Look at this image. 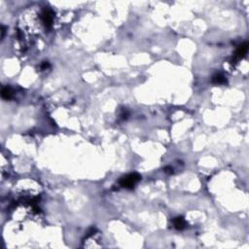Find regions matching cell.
<instances>
[{"label": "cell", "instance_id": "cell-1", "mask_svg": "<svg viewBox=\"0 0 249 249\" xmlns=\"http://www.w3.org/2000/svg\"><path fill=\"white\" fill-rule=\"evenodd\" d=\"M141 179V176L138 173H132L129 174L124 177L121 178L120 180V185L122 187L128 188V189H132L134 187V185L137 182H139Z\"/></svg>", "mask_w": 249, "mask_h": 249}, {"label": "cell", "instance_id": "cell-2", "mask_svg": "<svg viewBox=\"0 0 249 249\" xmlns=\"http://www.w3.org/2000/svg\"><path fill=\"white\" fill-rule=\"evenodd\" d=\"M42 19H43V22H44L45 25L47 27H50L52 23H53V15H52V13L49 10H45L43 12Z\"/></svg>", "mask_w": 249, "mask_h": 249}, {"label": "cell", "instance_id": "cell-3", "mask_svg": "<svg viewBox=\"0 0 249 249\" xmlns=\"http://www.w3.org/2000/svg\"><path fill=\"white\" fill-rule=\"evenodd\" d=\"M247 51H248V43L245 42L238 47V49L237 50V52H235V57H237L238 58L243 57L245 56V54L247 53Z\"/></svg>", "mask_w": 249, "mask_h": 249}, {"label": "cell", "instance_id": "cell-4", "mask_svg": "<svg viewBox=\"0 0 249 249\" xmlns=\"http://www.w3.org/2000/svg\"><path fill=\"white\" fill-rule=\"evenodd\" d=\"M173 224L177 230H183V229L186 227V222L184 218H182V217H176L173 220Z\"/></svg>", "mask_w": 249, "mask_h": 249}, {"label": "cell", "instance_id": "cell-5", "mask_svg": "<svg viewBox=\"0 0 249 249\" xmlns=\"http://www.w3.org/2000/svg\"><path fill=\"white\" fill-rule=\"evenodd\" d=\"M1 96L4 99H10L12 98V91L10 88L6 87V88H3L2 91H1Z\"/></svg>", "mask_w": 249, "mask_h": 249}, {"label": "cell", "instance_id": "cell-6", "mask_svg": "<svg viewBox=\"0 0 249 249\" xmlns=\"http://www.w3.org/2000/svg\"><path fill=\"white\" fill-rule=\"evenodd\" d=\"M225 78L223 77L221 74H217L215 75L213 78H212V82L215 83V84H222V83H225Z\"/></svg>", "mask_w": 249, "mask_h": 249}, {"label": "cell", "instance_id": "cell-7", "mask_svg": "<svg viewBox=\"0 0 249 249\" xmlns=\"http://www.w3.org/2000/svg\"><path fill=\"white\" fill-rule=\"evenodd\" d=\"M48 66H49V63H48V62H44L43 65H42V68H43V69H44V68H47Z\"/></svg>", "mask_w": 249, "mask_h": 249}, {"label": "cell", "instance_id": "cell-8", "mask_svg": "<svg viewBox=\"0 0 249 249\" xmlns=\"http://www.w3.org/2000/svg\"><path fill=\"white\" fill-rule=\"evenodd\" d=\"M4 33H5V28H4V27H2V37L4 36Z\"/></svg>", "mask_w": 249, "mask_h": 249}]
</instances>
